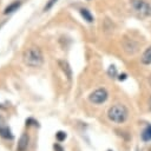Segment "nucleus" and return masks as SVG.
<instances>
[{
    "mask_svg": "<svg viewBox=\"0 0 151 151\" xmlns=\"http://www.w3.org/2000/svg\"><path fill=\"white\" fill-rule=\"evenodd\" d=\"M53 149H54L55 151H64V149H63L59 144H54V145H53Z\"/></svg>",
    "mask_w": 151,
    "mask_h": 151,
    "instance_id": "obj_17",
    "label": "nucleus"
},
{
    "mask_svg": "<svg viewBox=\"0 0 151 151\" xmlns=\"http://www.w3.org/2000/svg\"><path fill=\"white\" fill-rule=\"evenodd\" d=\"M58 63H59V66L61 67L63 72H64L65 76L67 77V79L71 80V78H72V70H71L70 65L67 64V61H65V60H59Z\"/></svg>",
    "mask_w": 151,
    "mask_h": 151,
    "instance_id": "obj_7",
    "label": "nucleus"
},
{
    "mask_svg": "<svg viewBox=\"0 0 151 151\" xmlns=\"http://www.w3.org/2000/svg\"><path fill=\"white\" fill-rule=\"evenodd\" d=\"M22 60L29 67H39V66H41V64L44 61L42 52L37 46L28 47L27 50H25V52L22 54Z\"/></svg>",
    "mask_w": 151,
    "mask_h": 151,
    "instance_id": "obj_1",
    "label": "nucleus"
},
{
    "mask_svg": "<svg viewBox=\"0 0 151 151\" xmlns=\"http://www.w3.org/2000/svg\"><path fill=\"white\" fill-rule=\"evenodd\" d=\"M28 142H29V137L27 133H24L19 142H18V146H17V150L18 151H26L27 150V146H28Z\"/></svg>",
    "mask_w": 151,
    "mask_h": 151,
    "instance_id": "obj_5",
    "label": "nucleus"
},
{
    "mask_svg": "<svg viewBox=\"0 0 151 151\" xmlns=\"http://www.w3.org/2000/svg\"><path fill=\"white\" fill-rule=\"evenodd\" d=\"M107 73H109L110 77H116L117 76V68H116V66L114 65H111L110 68H109V71H107Z\"/></svg>",
    "mask_w": 151,
    "mask_h": 151,
    "instance_id": "obj_14",
    "label": "nucleus"
},
{
    "mask_svg": "<svg viewBox=\"0 0 151 151\" xmlns=\"http://www.w3.org/2000/svg\"><path fill=\"white\" fill-rule=\"evenodd\" d=\"M109 151H111V150H109Z\"/></svg>",
    "mask_w": 151,
    "mask_h": 151,
    "instance_id": "obj_21",
    "label": "nucleus"
},
{
    "mask_svg": "<svg viewBox=\"0 0 151 151\" xmlns=\"http://www.w3.org/2000/svg\"><path fill=\"white\" fill-rule=\"evenodd\" d=\"M0 137H2L4 139H13V133L9 130V127L7 126H0Z\"/></svg>",
    "mask_w": 151,
    "mask_h": 151,
    "instance_id": "obj_8",
    "label": "nucleus"
},
{
    "mask_svg": "<svg viewBox=\"0 0 151 151\" xmlns=\"http://www.w3.org/2000/svg\"><path fill=\"white\" fill-rule=\"evenodd\" d=\"M19 6H20V2L19 1H15V2H13V4H11V5H8L6 8H5V11H4V13L5 14H8V13H12V12H14V11H17L18 8H19Z\"/></svg>",
    "mask_w": 151,
    "mask_h": 151,
    "instance_id": "obj_12",
    "label": "nucleus"
},
{
    "mask_svg": "<svg viewBox=\"0 0 151 151\" xmlns=\"http://www.w3.org/2000/svg\"><path fill=\"white\" fill-rule=\"evenodd\" d=\"M131 7L136 13H138L143 18H149L151 17V5L147 4L144 0H131L130 1Z\"/></svg>",
    "mask_w": 151,
    "mask_h": 151,
    "instance_id": "obj_3",
    "label": "nucleus"
},
{
    "mask_svg": "<svg viewBox=\"0 0 151 151\" xmlns=\"http://www.w3.org/2000/svg\"><path fill=\"white\" fill-rule=\"evenodd\" d=\"M107 117H109L110 120H112L114 123H118V124L124 123L127 118V109L124 105H120V104L113 105L112 107L109 109Z\"/></svg>",
    "mask_w": 151,
    "mask_h": 151,
    "instance_id": "obj_2",
    "label": "nucleus"
},
{
    "mask_svg": "<svg viewBox=\"0 0 151 151\" xmlns=\"http://www.w3.org/2000/svg\"><path fill=\"white\" fill-rule=\"evenodd\" d=\"M126 77H127V76H126V73H123V74H120V76L118 77V79L122 81V80H125V79H126Z\"/></svg>",
    "mask_w": 151,
    "mask_h": 151,
    "instance_id": "obj_18",
    "label": "nucleus"
},
{
    "mask_svg": "<svg viewBox=\"0 0 151 151\" xmlns=\"http://www.w3.org/2000/svg\"><path fill=\"white\" fill-rule=\"evenodd\" d=\"M124 50L129 54H133L138 50V45L133 40H125L124 41Z\"/></svg>",
    "mask_w": 151,
    "mask_h": 151,
    "instance_id": "obj_6",
    "label": "nucleus"
},
{
    "mask_svg": "<svg viewBox=\"0 0 151 151\" xmlns=\"http://www.w3.org/2000/svg\"><path fill=\"white\" fill-rule=\"evenodd\" d=\"M140 136H142V139L144 142H150L151 140V124H149V125L145 126V129L143 130V132H142Z\"/></svg>",
    "mask_w": 151,
    "mask_h": 151,
    "instance_id": "obj_10",
    "label": "nucleus"
},
{
    "mask_svg": "<svg viewBox=\"0 0 151 151\" xmlns=\"http://www.w3.org/2000/svg\"><path fill=\"white\" fill-rule=\"evenodd\" d=\"M150 110H151V98H150Z\"/></svg>",
    "mask_w": 151,
    "mask_h": 151,
    "instance_id": "obj_19",
    "label": "nucleus"
},
{
    "mask_svg": "<svg viewBox=\"0 0 151 151\" xmlns=\"http://www.w3.org/2000/svg\"><path fill=\"white\" fill-rule=\"evenodd\" d=\"M80 14L84 18V20H86L87 22H92L93 21V15L90 13V11H87L86 8H81L80 9Z\"/></svg>",
    "mask_w": 151,
    "mask_h": 151,
    "instance_id": "obj_11",
    "label": "nucleus"
},
{
    "mask_svg": "<svg viewBox=\"0 0 151 151\" xmlns=\"http://www.w3.org/2000/svg\"><path fill=\"white\" fill-rule=\"evenodd\" d=\"M88 99L93 104H103L107 99V91L105 88H98L90 94Z\"/></svg>",
    "mask_w": 151,
    "mask_h": 151,
    "instance_id": "obj_4",
    "label": "nucleus"
},
{
    "mask_svg": "<svg viewBox=\"0 0 151 151\" xmlns=\"http://www.w3.org/2000/svg\"><path fill=\"white\" fill-rule=\"evenodd\" d=\"M55 138H57L58 142H64V140L66 139V132H64V131H58V132L55 133Z\"/></svg>",
    "mask_w": 151,
    "mask_h": 151,
    "instance_id": "obj_13",
    "label": "nucleus"
},
{
    "mask_svg": "<svg viewBox=\"0 0 151 151\" xmlns=\"http://www.w3.org/2000/svg\"><path fill=\"white\" fill-rule=\"evenodd\" d=\"M150 84H151V77H150Z\"/></svg>",
    "mask_w": 151,
    "mask_h": 151,
    "instance_id": "obj_20",
    "label": "nucleus"
},
{
    "mask_svg": "<svg viewBox=\"0 0 151 151\" xmlns=\"http://www.w3.org/2000/svg\"><path fill=\"white\" fill-rule=\"evenodd\" d=\"M57 1H58V0H48V2H47V4L45 5V7H44V11H50Z\"/></svg>",
    "mask_w": 151,
    "mask_h": 151,
    "instance_id": "obj_16",
    "label": "nucleus"
},
{
    "mask_svg": "<svg viewBox=\"0 0 151 151\" xmlns=\"http://www.w3.org/2000/svg\"><path fill=\"white\" fill-rule=\"evenodd\" d=\"M140 60H142V63H143L144 65H150V64H151V46L147 47V48L144 51V53H143Z\"/></svg>",
    "mask_w": 151,
    "mask_h": 151,
    "instance_id": "obj_9",
    "label": "nucleus"
},
{
    "mask_svg": "<svg viewBox=\"0 0 151 151\" xmlns=\"http://www.w3.org/2000/svg\"><path fill=\"white\" fill-rule=\"evenodd\" d=\"M31 125H34V126H39V123L33 119V118H27L26 119V126H31Z\"/></svg>",
    "mask_w": 151,
    "mask_h": 151,
    "instance_id": "obj_15",
    "label": "nucleus"
}]
</instances>
